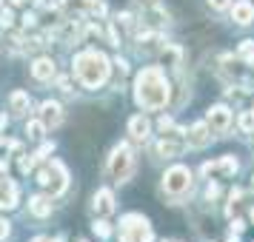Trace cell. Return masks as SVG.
<instances>
[{"instance_id": "cell-5", "label": "cell", "mask_w": 254, "mask_h": 242, "mask_svg": "<svg viewBox=\"0 0 254 242\" xmlns=\"http://www.w3.org/2000/svg\"><path fill=\"white\" fill-rule=\"evenodd\" d=\"M37 183L46 185L52 194H60V191H66V185H69V174H66V168H63L58 160H52V165H49L46 171L37 174Z\"/></svg>"}, {"instance_id": "cell-15", "label": "cell", "mask_w": 254, "mask_h": 242, "mask_svg": "<svg viewBox=\"0 0 254 242\" xmlns=\"http://www.w3.org/2000/svg\"><path fill=\"white\" fill-rule=\"evenodd\" d=\"M32 74H35L37 80H52V77H55V63L49 57H40L35 66H32Z\"/></svg>"}, {"instance_id": "cell-25", "label": "cell", "mask_w": 254, "mask_h": 242, "mask_svg": "<svg viewBox=\"0 0 254 242\" xmlns=\"http://www.w3.org/2000/svg\"><path fill=\"white\" fill-rule=\"evenodd\" d=\"M94 231H97V237H109V234H112L109 222H94Z\"/></svg>"}, {"instance_id": "cell-18", "label": "cell", "mask_w": 254, "mask_h": 242, "mask_svg": "<svg viewBox=\"0 0 254 242\" xmlns=\"http://www.w3.org/2000/svg\"><path fill=\"white\" fill-rule=\"evenodd\" d=\"M9 105H12L14 114H23L26 108H29V94L26 92H14L12 97H9Z\"/></svg>"}, {"instance_id": "cell-17", "label": "cell", "mask_w": 254, "mask_h": 242, "mask_svg": "<svg viewBox=\"0 0 254 242\" xmlns=\"http://www.w3.org/2000/svg\"><path fill=\"white\" fill-rule=\"evenodd\" d=\"M157 151H160L163 157H177L180 151H183V143H174L172 134H163L160 145H157Z\"/></svg>"}, {"instance_id": "cell-16", "label": "cell", "mask_w": 254, "mask_h": 242, "mask_svg": "<svg viewBox=\"0 0 254 242\" xmlns=\"http://www.w3.org/2000/svg\"><path fill=\"white\" fill-rule=\"evenodd\" d=\"M128 131H131V137H134V140H146V137H149V131H151V126H149V120H146V117H131Z\"/></svg>"}, {"instance_id": "cell-3", "label": "cell", "mask_w": 254, "mask_h": 242, "mask_svg": "<svg viewBox=\"0 0 254 242\" xmlns=\"http://www.w3.org/2000/svg\"><path fill=\"white\" fill-rule=\"evenodd\" d=\"M131 171H134V154L126 143H120L109 157V177H112V183H126Z\"/></svg>"}, {"instance_id": "cell-33", "label": "cell", "mask_w": 254, "mask_h": 242, "mask_svg": "<svg viewBox=\"0 0 254 242\" xmlns=\"http://www.w3.org/2000/svg\"><path fill=\"white\" fill-rule=\"evenodd\" d=\"M6 128V114H0V131Z\"/></svg>"}, {"instance_id": "cell-2", "label": "cell", "mask_w": 254, "mask_h": 242, "mask_svg": "<svg viewBox=\"0 0 254 242\" xmlns=\"http://www.w3.org/2000/svg\"><path fill=\"white\" fill-rule=\"evenodd\" d=\"M74 74L86 89H97L109 80V60L100 51H83L74 57Z\"/></svg>"}, {"instance_id": "cell-27", "label": "cell", "mask_w": 254, "mask_h": 242, "mask_svg": "<svg viewBox=\"0 0 254 242\" xmlns=\"http://www.w3.org/2000/svg\"><path fill=\"white\" fill-rule=\"evenodd\" d=\"M229 3H231V0H208V6H211V9H217V12H220V9H229Z\"/></svg>"}, {"instance_id": "cell-37", "label": "cell", "mask_w": 254, "mask_h": 242, "mask_svg": "<svg viewBox=\"0 0 254 242\" xmlns=\"http://www.w3.org/2000/svg\"><path fill=\"white\" fill-rule=\"evenodd\" d=\"M55 242H63V240H55Z\"/></svg>"}, {"instance_id": "cell-34", "label": "cell", "mask_w": 254, "mask_h": 242, "mask_svg": "<svg viewBox=\"0 0 254 242\" xmlns=\"http://www.w3.org/2000/svg\"><path fill=\"white\" fill-rule=\"evenodd\" d=\"M12 3H14V6H17V3H23V0H12Z\"/></svg>"}, {"instance_id": "cell-28", "label": "cell", "mask_w": 254, "mask_h": 242, "mask_svg": "<svg viewBox=\"0 0 254 242\" xmlns=\"http://www.w3.org/2000/svg\"><path fill=\"white\" fill-rule=\"evenodd\" d=\"M206 196H208V199H214V196H220V185H217V183H211V185L206 188Z\"/></svg>"}, {"instance_id": "cell-13", "label": "cell", "mask_w": 254, "mask_h": 242, "mask_svg": "<svg viewBox=\"0 0 254 242\" xmlns=\"http://www.w3.org/2000/svg\"><path fill=\"white\" fill-rule=\"evenodd\" d=\"M40 114H43V126H58L60 120H63V108H60V103H43V108H40Z\"/></svg>"}, {"instance_id": "cell-35", "label": "cell", "mask_w": 254, "mask_h": 242, "mask_svg": "<svg viewBox=\"0 0 254 242\" xmlns=\"http://www.w3.org/2000/svg\"><path fill=\"white\" fill-rule=\"evenodd\" d=\"M252 222H254V208H252Z\"/></svg>"}, {"instance_id": "cell-31", "label": "cell", "mask_w": 254, "mask_h": 242, "mask_svg": "<svg viewBox=\"0 0 254 242\" xmlns=\"http://www.w3.org/2000/svg\"><path fill=\"white\" fill-rule=\"evenodd\" d=\"M35 23H37V17H35V14L26 12V14H23V26H35Z\"/></svg>"}, {"instance_id": "cell-8", "label": "cell", "mask_w": 254, "mask_h": 242, "mask_svg": "<svg viewBox=\"0 0 254 242\" xmlns=\"http://www.w3.org/2000/svg\"><path fill=\"white\" fill-rule=\"evenodd\" d=\"M208 140H211V131H208L206 123L191 126V128H189V134H186V143H189V145H194V148H203Z\"/></svg>"}, {"instance_id": "cell-24", "label": "cell", "mask_w": 254, "mask_h": 242, "mask_svg": "<svg viewBox=\"0 0 254 242\" xmlns=\"http://www.w3.org/2000/svg\"><path fill=\"white\" fill-rule=\"evenodd\" d=\"M12 23H14V14L9 12V9H3V14H0V26H3V29H9Z\"/></svg>"}, {"instance_id": "cell-23", "label": "cell", "mask_w": 254, "mask_h": 242, "mask_svg": "<svg viewBox=\"0 0 254 242\" xmlns=\"http://www.w3.org/2000/svg\"><path fill=\"white\" fill-rule=\"evenodd\" d=\"M63 6H66V12H80L86 6V0H63Z\"/></svg>"}, {"instance_id": "cell-29", "label": "cell", "mask_w": 254, "mask_h": 242, "mask_svg": "<svg viewBox=\"0 0 254 242\" xmlns=\"http://www.w3.org/2000/svg\"><path fill=\"white\" fill-rule=\"evenodd\" d=\"M6 237H9V222L0 219V240H6Z\"/></svg>"}, {"instance_id": "cell-30", "label": "cell", "mask_w": 254, "mask_h": 242, "mask_svg": "<svg viewBox=\"0 0 254 242\" xmlns=\"http://www.w3.org/2000/svg\"><path fill=\"white\" fill-rule=\"evenodd\" d=\"M169 128H172V117H163V120H160V131H163V134H166Z\"/></svg>"}, {"instance_id": "cell-20", "label": "cell", "mask_w": 254, "mask_h": 242, "mask_svg": "<svg viewBox=\"0 0 254 242\" xmlns=\"http://www.w3.org/2000/svg\"><path fill=\"white\" fill-rule=\"evenodd\" d=\"M240 57L246 60V66H254V40H243Z\"/></svg>"}, {"instance_id": "cell-6", "label": "cell", "mask_w": 254, "mask_h": 242, "mask_svg": "<svg viewBox=\"0 0 254 242\" xmlns=\"http://www.w3.org/2000/svg\"><path fill=\"white\" fill-rule=\"evenodd\" d=\"M206 126L211 134H226L231 126V111L226 105H214V108H208V117H206Z\"/></svg>"}, {"instance_id": "cell-10", "label": "cell", "mask_w": 254, "mask_h": 242, "mask_svg": "<svg viewBox=\"0 0 254 242\" xmlns=\"http://www.w3.org/2000/svg\"><path fill=\"white\" fill-rule=\"evenodd\" d=\"M14 205H17V185L9 177H3L0 180V208H14Z\"/></svg>"}, {"instance_id": "cell-7", "label": "cell", "mask_w": 254, "mask_h": 242, "mask_svg": "<svg viewBox=\"0 0 254 242\" xmlns=\"http://www.w3.org/2000/svg\"><path fill=\"white\" fill-rule=\"evenodd\" d=\"M211 171L231 177V174H237V160L229 154V157H220L217 162H206V165H203V174H211Z\"/></svg>"}, {"instance_id": "cell-26", "label": "cell", "mask_w": 254, "mask_h": 242, "mask_svg": "<svg viewBox=\"0 0 254 242\" xmlns=\"http://www.w3.org/2000/svg\"><path fill=\"white\" fill-rule=\"evenodd\" d=\"M32 165H35V157H23V160H20V171L29 174L32 171Z\"/></svg>"}, {"instance_id": "cell-9", "label": "cell", "mask_w": 254, "mask_h": 242, "mask_svg": "<svg viewBox=\"0 0 254 242\" xmlns=\"http://www.w3.org/2000/svg\"><path fill=\"white\" fill-rule=\"evenodd\" d=\"M231 17H234V23L249 26L254 20V6L249 3V0H237V3L231 6Z\"/></svg>"}, {"instance_id": "cell-36", "label": "cell", "mask_w": 254, "mask_h": 242, "mask_svg": "<svg viewBox=\"0 0 254 242\" xmlns=\"http://www.w3.org/2000/svg\"><path fill=\"white\" fill-rule=\"evenodd\" d=\"M35 242H46V240H35Z\"/></svg>"}, {"instance_id": "cell-19", "label": "cell", "mask_w": 254, "mask_h": 242, "mask_svg": "<svg viewBox=\"0 0 254 242\" xmlns=\"http://www.w3.org/2000/svg\"><path fill=\"white\" fill-rule=\"evenodd\" d=\"M163 63L166 66H180V48H174V46H166L163 48Z\"/></svg>"}, {"instance_id": "cell-12", "label": "cell", "mask_w": 254, "mask_h": 242, "mask_svg": "<svg viewBox=\"0 0 254 242\" xmlns=\"http://www.w3.org/2000/svg\"><path fill=\"white\" fill-rule=\"evenodd\" d=\"M94 211L97 214H112L115 211V196L109 188H100L97 194H94Z\"/></svg>"}, {"instance_id": "cell-14", "label": "cell", "mask_w": 254, "mask_h": 242, "mask_svg": "<svg viewBox=\"0 0 254 242\" xmlns=\"http://www.w3.org/2000/svg\"><path fill=\"white\" fill-rule=\"evenodd\" d=\"M29 211H32L35 217H49V214H52V199L43 196V194L32 196V199H29Z\"/></svg>"}, {"instance_id": "cell-4", "label": "cell", "mask_w": 254, "mask_h": 242, "mask_svg": "<svg viewBox=\"0 0 254 242\" xmlns=\"http://www.w3.org/2000/svg\"><path fill=\"white\" fill-rule=\"evenodd\" d=\"M163 191L169 196H174V199H180L183 194H189V191H191V171L183 168V165L169 168L166 177H163Z\"/></svg>"}, {"instance_id": "cell-11", "label": "cell", "mask_w": 254, "mask_h": 242, "mask_svg": "<svg viewBox=\"0 0 254 242\" xmlns=\"http://www.w3.org/2000/svg\"><path fill=\"white\" fill-rule=\"evenodd\" d=\"M146 228H149V219L146 217H140V214H128V217L123 219V228L120 231H126V234H131L134 240H140V234H143Z\"/></svg>"}, {"instance_id": "cell-1", "label": "cell", "mask_w": 254, "mask_h": 242, "mask_svg": "<svg viewBox=\"0 0 254 242\" xmlns=\"http://www.w3.org/2000/svg\"><path fill=\"white\" fill-rule=\"evenodd\" d=\"M169 80L163 77V71L157 66H149V69H143L137 74V83H134V97H137V103L146 108V111H157L163 105L169 103Z\"/></svg>"}, {"instance_id": "cell-32", "label": "cell", "mask_w": 254, "mask_h": 242, "mask_svg": "<svg viewBox=\"0 0 254 242\" xmlns=\"http://www.w3.org/2000/svg\"><path fill=\"white\" fill-rule=\"evenodd\" d=\"M231 228H234V231H243V228H246V222H243V219H234V222H231Z\"/></svg>"}, {"instance_id": "cell-21", "label": "cell", "mask_w": 254, "mask_h": 242, "mask_svg": "<svg viewBox=\"0 0 254 242\" xmlns=\"http://www.w3.org/2000/svg\"><path fill=\"white\" fill-rule=\"evenodd\" d=\"M43 131H46V126H43L40 120H32V123L26 126V134H29V137H35V140L43 137Z\"/></svg>"}, {"instance_id": "cell-22", "label": "cell", "mask_w": 254, "mask_h": 242, "mask_svg": "<svg viewBox=\"0 0 254 242\" xmlns=\"http://www.w3.org/2000/svg\"><path fill=\"white\" fill-rule=\"evenodd\" d=\"M240 128L243 131H254V111H246L240 117Z\"/></svg>"}, {"instance_id": "cell-38", "label": "cell", "mask_w": 254, "mask_h": 242, "mask_svg": "<svg viewBox=\"0 0 254 242\" xmlns=\"http://www.w3.org/2000/svg\"><path fill=\"white\" fill-rule=\"evenodd\" d=\"M234 242H237V240H234Z\"/></svg>"}, {"instance_id": "cell-39", "label": "cell", "mask_w": 254, "mask_h": 242, "mask_svg": "<svg viewBox=\"0 0 254 242\" xmlns=\"http://www.w3.org/2000/svg\"><path fill=\"white\" fill-rule=\"evenodd\" d=\"M149 3H151V0H149Z\"/></svg>"}]
</instances>
